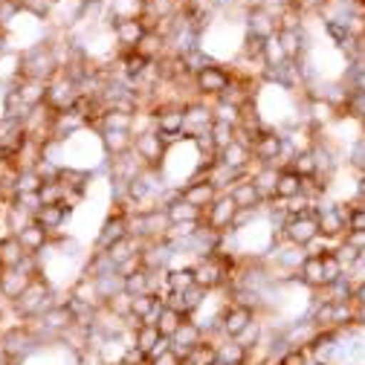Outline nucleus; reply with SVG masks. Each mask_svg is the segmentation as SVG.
<instances>
[{"instance_id":"nucleus-15","label":"nucleus","mask_w":365,"mask_h":365,"mask_svg":"<svg viewBox=\"0 0 365 365\" xmlns=\"http://www.w3.org/2000/svg\"><path fill=\"white\" fill-rule=\"evenodd\" d=\"M206 339V331H203V325L200 322H195V316H189L186 319V322H182L180 325V331L171 336V348L177 351V354H182V356H186L195 345H200Z\"/></svg>"},{"instance_id":"nucleus-46","label":"nucleus","mask_w":365,"mask_h":365,"mask_svg":"<svg viewBox=\"0 0 365 365\" xmlns=\"http://www.w3.org/2000/svg\"><path fill=\"white\" fill-rule=\"evenodd\" d=\"M345 241H348V244H354L356 250H362V252H365V230H356V232L351 230V232L345 235Z\"/></svg>"},{"instance_id":"nucleus-27","label":"nucleus","mask_w":365,"mask_h":365,"mask_svg":"<svg viewBox=\"0 0 365 365\" xmlns=\"http://www.w3.org/2000/svg\"><path fill=\"white\" fill-rule=\"evenodd\" d=\"M99 140H102V151L108 157H119L133 151V133L130 130H99Z\"/></svg>"},{"instance_id":"nucleus-38","label":"nucleus","mask_w":365,"mask_h":365,"mask_svg":"<svg viewBox=\"0 0 365 365\" xmlns=\"http://www.w3.org/2000/svg\"><path fill=\"white\" fill-rule=\"evenodd\" d=\"M133 128V116L130 113H119V110H105L102 122H99V130H130Z\"/></svg>"},{"instance_id":"nucleus-9","label":"nucleus","mask_w":365,"mask_h":365,"mask_svg":"<svg viewBox=\"0 0 365 365\" xmlns=\"http://www.w3.org/2000/svg\"><path fill=\"white\" fill-rule=\"evenodd\" d=\"M81 96V87L73 76H67L64 70L50 81V96H47V105L53 110H70L76 105V99Z\"/></svg>"},{"instance_id":"nucleus-34","label":"nucleus","mask_w":365,"mask_h":365,"mask_svg":"<svg viewBox=\"0 0 365 365\" xmlns=\"http://www.w3.org/2000/svg\"><path fill=\"white\" fill-rule=\"evenodd\" d=\"M334 255L339 258V264H342V269H345V272H354V269L362 264V255H365V252H362V250H356L354 244H348V241L342 238V241L334 247Z\"/></svg>"},{"instance_id":"nucleus-1","label":"nucleus","mask_w":365,"mask_h":365,"mask_svg":"<svg viewBox=\"0 0 365 365\" xmlns=\"http://www.w3.org/2000/svg\"><path fill=\"white\" fill-rule=\"evenodd\" d=\"M148 110L154 116V128L163 133V140L168 145L189 140L186 136V102H154Z\"/></svg>"},{"instance_id":"nucleus-6","label":"nucleus","mask_w":365,"mask_h":365,"mask_svg":"<svg viewBox=\"0 0 365 365\" xmlns=\"http://www.w3.org/2000/svg\"><path fill=\"white\" fill-rule=\"evenodd\" d=\"M133 154L140 157V163L145 168L160 171L165 163V154H168V143L163 140V133L157 128H151V130H143L133 136Z\"/></svg>"},{"instance_id":"nucleus-11","label":"nucleus","mask_w":365,"mask_h":365,"mask_svg":"<svg viewBox=\"0 0 365 365\" xmlns=\"http://www.w3.org/2000/svg\"><path fill=\"white\" fill-rule=\"evenodd\" d=\"M130 345L133 348H140L148 359L151 356H157V354H163L168 345H171V339H165L160 331H157V325H140V328H133L130 331Z\"/></svg>"},{"instance_id":"nucleus-7","label":"nucleus","mask_w":365,"mask_h":365,"mask_svg":"<svg viewBox=\"0 0 365 365\" xmlns=\"http://www.w3.org/2000/svg\"><path fill=\"white\" fill-rule=\"evenodd\" d=\"M282 238L293 247H307L310 241L319 238V217L316 212L313 215H296V217H287L282 223Z\"/></svg>"},{"instance_id":"nucleus-36","label":"nucleus","mask_w":365,"mask_h":365,"mask_svg":"<svg viewBox=\"0 0 365 365\" xmlns=\"http://www.w3.org/2000/svg\"><path fill=\"white\" fill-rule=\"evenodd\" d=\"M287 165H290L296 174H302L304 180L319 174V163H316V154H313V151H296Z\"/></svg>"},{"instance_id":"nucleus-49","label":"nucleus","mask_w":365,"mask_h":365,"mask_svg":"<svg viewBox=\"0 0 365 365\" xmlns=\"http://www.w3.org/2000/svg\"><path fill=\"white\" fill-rule=\"evenodd\" d=\"M359 125H362V130H365V110L359 113Z\"/></svg>"},{"instance_id":"nucleus-4","label":"nucleus","mask_w":365,"mask_h":365,"mask_svg":"<svg viewBox=\"0 0 365 365\" xmlns=\"http://www.w3.org/2000/svg\"><path fill=\"white\" fill-rule=\"evenodd\" d=\"M348 212H351L348 203H331V200L319 203V209H316L319 235L328 238V241H334V244H339V241L348 235Z\"/></svg>"},{"instance_id":"nucleus-5","label":"nucleus","mask_w":365,"mask_h":365,"mask_svg":"<svg viewBox=\"0 0 365 365\" xmlns=\"http://www.w3.org/2000/svg\"><path fill=\"white\" fill-rule=\"evenodd\" d=\"M258 313L252 310V307H247V304H241V302H226L223 307H220V313H217V319H215V334L217 336H226V339H235L252 319H255Z\"/></svg>"},{"instance_id":"nucleus-51","label":"nucleus","mask_w":365,"mask_h":365,"mask_svg":"<svg viewBox=\"0 0 365 365\" xmlns=\"http://www.w3.org/2000/svg\"><path fill=\"white\" fill-rule=\"evenodd\" d=\"M261 365H276V362H261Z\"/></svg>"},{"instance_id":"nucleus-24","label":"nucleus","mask_w":365,"mask_h":365,"mask_svg":"<svg viewBox=\"0 0 365 365\" xmlns=\"http://www.w3.org/2000/svg\"><path fill=\"white\" fill-rule=\"evenodd\" d=\"M67 220H70V206H67V203L41 206V209L35 212V223H38V226H43V230H47L50 235H56Z\"/></svg>"},{"instance_id":"nucleus-30","label":"nucleus","mask_w":365,"mask_h":365,"mask_svg":"<svg viewBox=\"0 0 365 365\" xmlns=\"http://www.w3.org/2000/svg\"><path fill=\"white\" fill-rule=\"evenodd\" d=\"M189 319V313H182L180 307H171V304H163V310H160V319H157V331L165 336V339H171L177 331H180V325Z\"/></svg>"},{"instance_id":"nucleus-18","label":"nucleus","mask_w":365,"mask_h":365,"mask_svg":"<svg viewBox=\"0 0 365 365\" xmlns=\"http://www.w3.org/2000/svg\"><path fill=\"white\" fill-rule=\"evenodd\" d=\"M244 26L250 35H258V38H269L279 32V21L272 12H267L264 6H255L250 12H244Z\"/></svg>"},{"instance_id":"nucleus-40","label":"nucleus","mask_w":365,"mask_h":365,"mask_svg":"<svg viewBox=\"0 0 365 365\" xmlns=\"http://www.w3.org/2000/svg\"><path fill=\"white\" fill-rule=\"evenodd\" d=\"M322 276H325V287H331L334 282H339V279L345 276V269H342L339 258L334 255V250L322 255Z\"/></svg>"},{"instance_id":"nucleus-54","label":"nucleus","mask_w":365,"mask_h":365,"mask_svg":"<svg viewBox=\"0 0 365 365\" xmlns=\"http://www.w3.org/2000/svg\"><path fill=\"white\" fill-rule=\"evenodd\" d=\"M356 4H362V6H365V0H356Z\"/></svg>"},{"instance_id":"nucleus-10","label":"nucleus","mask_w":365,"mask_h":365,"mask_svg":"<svg viewBox=\"0 0 365 365\" xmlns=\"http://www.w3.org/2000/svg\"><path fill=\"white\" fill-rule=\"evenodd\" d=\"M217 186L209 180V177H195V180H189V182H182L180 186V197L186 200V203H192V206H197L200 212H206L215 200H217Z\"/></svg>"},{"instance_id":"nucleus-33","label":"nucleus","mask_w":365,"mask_h":365,"mask_svg":"<svg viewBox=\"0 0 365 365\" xmlns=\"http://www.w3.org/2000/svg\"><path fill=\"white\" fill-rule=\"evenodd\" d=\"M215 362H217V342L209 336L186 354V365H215Z\"/></svg>"},{"instance_id":"nucleus-47","label":"nucleus","mask_w":365,"mask_h":365,"mask_svg":"<svg viewBox=\"0 0 365 365\" xmlns=\"http://www.w3.org/2000/svg\"><path fill=\"white\" fill-rule=\"evenodd\" d=\"M354 304L356 307H365V279H359V282H354Z\"/></svg>"},{"instance_id":"nucleus-44","label":"nucleus","mask_w":365,"mask_h":365,"mask_svg":"<svg viewBox=\"0 0 365 365\" xmlns=\"http://www.w3.org/2000/svg\"><path fill=\"white\" fill-rule=\"evenodd\" d=\"M148 365H186V356H182V354H177V351L168 345L163 354L151 356V359H148Z\"/></svg>"},{"instance_id":"nucleus-21","label":"nucleus","mask_w":365,"mask_h":365,"mask_svg":"<svg viewBox=\"0 0 365 365\" xmlns=\"http://www.w3.org/2000/svg\"><path fill=\"white\" fill-rule=\"evenodd\" d=\"M189 287H195V264H182V267L171 264L165 269V296L168 293H186Z\"/></svg>"},{"instance_id":"nucleus-2","label":"nucleus","mask_w":365,"mask_h":365,"mask_svg":"<svg viewBox=\"0 0 365 365\" xmlns=\"http://www.w3.org/2000/svg\"><path fill=\"white\" fill-rule=\"evenodd\" d=\"M252 157L255 163L261 165H276V168H284L293 157V151L287 148V140H284V133L279 128H264L258 136H255V143H252Z\"/></svg>"},{"instance_id":"nucleus-41","label":"nucleus","mask_w":365,"mask_h":365,"mask_svg":"<svg viewBox=\"0 0 365 365\" xmlns=\"http://www.w3.org/2000/svg\"><path fill=\"white\" fill-rule=\"evenodd\" d=\"M130 302H133V296L122 290V293H116V296H110V299L105 302V307H108V310H113L116 316H122V319H128V316H130Z\"/></svg>"},{"instance_id":"nucleus-20","label":"nucleus","mask_w":365,"mask_h":365,"mask_svg":"<svg viewBox=\"0 0 365 365\" xmlns=\"http://www.w3.org/2000/svg\"><path fill=\"white\" fill-rule=\"evenodd\" d=\"M18 241H21V247H24L26 255H41L43 250L53 244V235L43 230V226H38V223L32 220L29 226H24V230L18 232Z\"/></svg>"},{"instance_id":"nucleus-31","label":"nucleus","mask_w":365,"mask_h":365,"mask_svg":"<svg viewBox=\"0 0 365 365\" xmlns=\"http://www.w3.org/2000/svg\"><path fill=\"white\" fill-rule=\"evenodd\" d=\"M212 116H215V122H226V125H241V119H244V108L241 105H235V102H230V99H215L212 102Z\"/></svg>"},{"instance_id":"nucleus-17","label":"nucleus","mask_w":365,"mask_h":365,"mask_svg":"<svg viewBox=\"0 0 365 365\" xmlns=\"http://www.w3.org/2000/svg\"><path fill=\"white\" fill-rule=\"evenodd\" d=\"M15 90L21 93L24 105L32 110L38 105H47V96H50V81H41V78H15L12 81Z\"/></svg>"},{"instance_id":"nucleus-22","label":"nucleus","mask_w":365,"mask_h":365,"mask_svg":"<svg viewBox=\"0 0 365 365\" xmlns=\"http://www.w3.org/2000/svg\"><path fill=\"white\" fill-rule=\"evenodd\" d=\"M29 276L26 272H21L18 267H12V269H0V296H4L9 304L15 302V299H21V293L29 287Z\"/></svg>"},{"instance_id":"nucleus-32","label":"nucleus","mask_w":365,"mask_h":365,"mask_svg":"<svg viewBox=\"0 0 365 365\" xmlns=\"http://www.w3.org/2000/svg\"><path fill=\"white\" fill-rule=\"evenodd\" d=\"M287 61H290V58H287V53H284V47H282L279 32L269 35V38L264 41V64H267V70H279V67L287 64Z\"/></svg>"},{"instance_id":"nucleus-28","label":"nucleus","mask_w":365,"mask_h":365,"mask_svg":"<svg viewBox=\"0 0 365 365\" xmlns=\"http://www.w3.org/2000/svg\"><path fill=\"white\" fill-rule=\"evenodd\" d=\"M217 359L226 365H250V351L238 342V339H217Z\"/></svg>"},{"instance_id":"nucleus-37","label":"nucleus","mask_w":365,"mask_h":365,"mask_svg":"<svg viewBox=\"0 0 365 365\" xmlns=\"http://www.w3.org/2000/svg\"><path fill=\"white\" fill-rule=\"evenodd\" d=\"M235 339H238V342H241L247 351H255V348L264 342V322H261V319L255 316L252 322H250V325H247V328H244V331H241Z\"/></svg>"},{"instance_id":"nucleus-29","label":"nucleus","mask_w":365,"mask_h":365,"mask_svg":"<svg viewBox=\"0 0 365 365\" xmlns=\"http://www.w3.org/2000/svg\"><path fill=\"white\" fill-rule=\"evenodd\" d=\"M26 258L18 235H4L0 238V269H12V267H21V261Z\"/></svg>"},{"instance_id":"nucleus-12","label":"nucleus","mask_w":365,"mask_h":365,"mask_svg":"<svg viewBox=\"0 0 365 365\" xmlns=\"http://www.w3.org/2000/svg\"><path fill=\"white\" fill-rule=\"evenodd\" d=\"M212 125H215L212 105H206L203 99H192V102H186V136H189V140L209 133Z\"/></svg>"},{"instance_id":"nucleus-23","label":"nucleus","mask_w":365,"mask_h":365,"mask_svg":"<svg viewBox=\"0 0 365 365\" xmlns=\"http://www.w3.org/2000/svg\"><path fill=\"white\" fill-rule=\"evenodd\" d=\"M230 195H232V200L238 203V209H264V195L255 189V182L250 180V177H241L235 186L230 189Z\"/></svg>"},{"instance_id":"nucleus-8","label":"nucleus","mask_w":365,"mask_h":365,"mask_svg":"<svg viewBox=\"0 0 365 365\" xmlns=\"http://www.w3.org/2000/svg\"><path fill=\"white\" fill-rule=\"evenodd\" d=\"M235 215H238V203L232 200L230 192L217 195V200L203 212V226H209V230L215 232H230L232 223H235Z\"/></svg>"},{"instance_id":"nucleus-26","label":"nucleus","mask_w":365,"mask_h":365,"mask_svg":"<svg viewBox=\"0 0 365 365\" xmlns=\"http://www.w3.org/2000/svg\"><path fill=\"white\" fill-rule=\"evenodd\" d=\"M296 279L307 287V290H322L325 287V276H322V255H307L296 272Z\"/></svg>"},{"instance_id":"nucleus-52","label":"nucleus","mask_w":365,"mask_h":365,"mask_svg":"<svg viewBox=\"0 0 365 365\" xmlns=\"http://www.w3.org/2000/svg\"><path fill=\"white\" fill-rule=\"evenodd\" d=\"M215 365H226V362H220V359H217V362H215Z\"/></svg>"},{"instance_id":"nucleus-25","label":"nucleus","mask_w":365,"mask_h":365,"mask_svg":"<svg viewBox=\"0 0 365 365\" xmlns=\"http://www.w3.org/2000/svg\"><path fill=\"white\" fill-rule=\"evenodd\" d=\"M304 189V177L296 174L290 165L279 168V180H276V195H272V200H293L296 195H302Z\"/></svg>"},{"instance_id":"nucleus-16","label":"nucleus","mask_w":365,"mask_h":365,"mask_svg":"<svg viewBox=\"0 0 365 365\" xmlns=\"http://www.w3.org/2000/svg\"><path fill=\"white\" fill-rule=\"evenodd\" d=\"M128 238V215H119V212H110L108 220L102 223L99 230V238H96V250H110L116 241Z\"/></svg>"},{"instance_id":"nucleus-43","label":"nucleus","mask_w":365,"mask_h":365,"mask_svg":"<svg viewBox=\"0 0 365 365\" xmlns=\"http://www.w3.org/2000/svg\"><path fill=\"white\" fill-rule=\"evenodd\" d=\"M325 32L331 35V41L336 43V47H342V43L351 41V32H348V26L342 21H325Z\"/></svg>"},{"instance_id":"nucleus-53","label":"nucleus","mask_w":365,"mask_h":365,"mask_svg":"<svg viewBox=\"0 0 365 365\" xmlns=\"http://www.w3.org/2000/svg\"><path fill=\"white\" fill-rule=\"evenodd\" d=\"M113 365H128V362H113Z\"/></svg>"},{"instance_id":"nucleus-19","label":"nucleus","mask_w":365,"mask_h":365,"mask_svg":"<svg viewBox=\"0 0 365 365\" xmlns=\"http://www.w3.org/2000/svg\"><path fill=\"white\" fill-rule=\"evenodd\" d=\"M163 209H165V215H168V220L171 223H186V220H203V212L197 209V206H192V203H186L180 197V192L174 189L163 203H160Z\"/></svg>"},{"instance_id":"nucleus-13","label":"nucleus","mask_w":365,"mask_h":365,"mask_svg":"<svg viewBox=\"0 0 365 365\" xmlns=\"http://www.w3.org/2000/svg\"><path fill=\"white\" fill-rule=\"evenodd\" d=\"M110 32H113V38H116V43H119L122 53H125V50H136V47L143 43V38L148 35L145 26L140 24V18H119V21L110 26Z\"/></svg>"},{"instance_id":"nucleus-35","label":"nucleus","mask_w":365,"mask_h":365,"mask_svg":"<svg viewBox=\"0 0 365 365\" xmlns=\"http://www.w3.org/2000/svg\"><path fill=\"white\" fill-rule=\"evenodd\" d=\"M125 279V293L130 296H143V293H151V269H136L130 276H122Z\"/></svg>"},{"instance_id":"nucleus-50","label":"nucleus","mask_w":365,"mask_h":365,"mask_svg":"<svg viewBox=\"0 0 365 365\" xmlns=\"http://www.w3.org/2000/svg\"><path fill=\"white\" fill-rule=\"evenodd\" d=\"M177 4H180V6H186V4H189V0H177Z\"/></svg>"},{"instance_id":"nucleus-39","label":"nucleus","mask_w":365,"mask_h":365,"mask_svg":"<svg viewBox=\"0 0 365 365\" xmlns=\"http://www.w3.org/2000/svg\"><path fill=\"white\" fill-rule=\"evenodd\" d=\"M235 133H238V128L235 125H226V122H215L212 128H209V136H212V145L220 151V148H226L230 143H235Z\"/></svg>"},{"instance_id":"nucleus-42","label":"nucleus","mask_w":365,"mask_h":365,"mask_svg":"<svg viewBox=\"0 0 365 365\" xmlns=\"http://www.w3.org/2000/svg\"><path fill=\"white\" fill-rule=\"evenodd\" d=\"M276 365H310V348H287Z\"/></svg>"},{"instance_id":"nucleus-14","label":"nucleus","mask_w":365,"mask_h":365,"mask_svg":"<svg viewBox=\"0 0 365 365\" xmlns=\"http://www.w3.org/2000/svg\"><path fill=\"white\" fill-rule=\"evenodd\" d=\"M217 160H220L226 168L241 171V174H247V171L252 168V163H255L252 148H250V145H244L241 140H235V143H230L226 148H220V151H217Z\"/></svg>"},{"instance_id":"nucleus-45","label":"nucleus","mask_w":365,"mask_h":365,"mask_svg":"<svg viewBox=\"0 0 365 365\" xmlns=\"http://www.w3.org/2000/svg\"><path fill=\"white\" fill-rule=\"evenodd\" d=\"M354 67H356V70H354V76H351V84H348V87L354 90V93L365 96V56H362V58H356V61H354Z\"/></svg>"},{"instance_id":"nucleus-3","label":"nucleus","mask_w":365,"mask_h":365,"mask_svg":"<svg viewBox=\"0 0 365 365\" xmlns=\"http://www.w3.org/2000/svg\"><path fill=\"white\" fill-rule=\"evenodd\" d=\"M192 84L197 90V99H223L226 93H230V87L235 84V73H232V67L226 70L223 64L212 61V64H206L203 70L195 73Z\"/></svg>"},{"instance_id":"nucleus-48","label":"nucleus","mask_w":365,"mask_h":365,"mask_svg":"<svg viewBox=\"0 0 365 365\" xmlns=\"http://www.w3.org/2000/svg\"><path fill=\"white\" fill-rule=\"evenodd\" d=\"M6 307H12V304H9L4 296H0V322H4V316H6Z\"/></svg>"}]
</instances>
